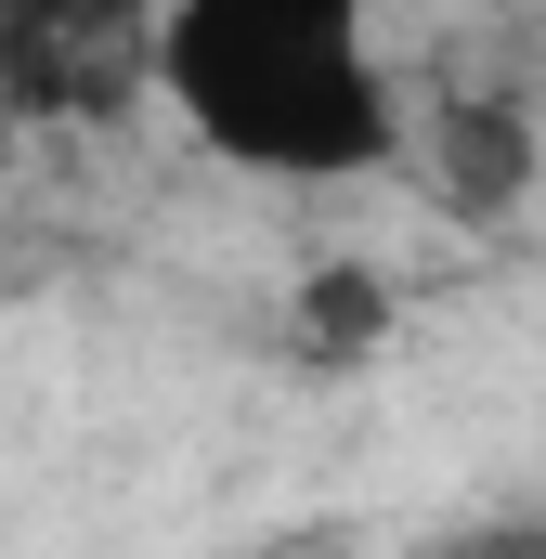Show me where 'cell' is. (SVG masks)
Returning <instances> with one entry per match:
<instances>
[{
    "mask_svg": "<svg viewBox=\"0 0 546 559\" xmlns=\"http://www.w3.org/2000/svg\"><path fill=\"white\" fill-rule=\"evenodd\" d=\"M156 105L195 156L325 195L404 169V66L378 52V0H156Z\"/></svg>",
    "mask_w": 546,
    "mask_h": 559,
    "instance_id": "1",
    "label": "cell"
},
{
    "mask_svg": "<svg viewBox=\"0 0 546 559\" xmlns=\"http://www.w3.org/2000/svg\"><path fill=\"white\" fill-rule=\"evenodd\" d=\"M156 105V0H0V131H118Z\"/></svg>",
    "mask_w": 546,
    "mask_h": 559,
    "instance_id": "2",
    "label": "cell"
},
{
    "mask_svg": "<svg viewBox=\"0 0 546 559\" xmlns=\"http://www.w3.org/2000/svg\"><path fill=\"white\" fill-rule=\"evenodd\" d=\"M404 169L429 182V209H442V222L495 235V222H521V209H534L546 131H534V105H508V92H455V105L404 118Z\"/></svg>",
    "mask_w": 546,
    "mask_h": 559,
    "instance_id": "3",
    "label": "cell"
},
{
    "mask_svg": "<svg viewBox=\"0 0 546 559\" xmlns=\"http://www.w3.org/2000/svg\"><path fill=\"white\" fill-rule=\"evenodd\" d=\"M391 325H404V299H391V274H365V261H325V274H299V299H286V352L299 365H365V352H391Z\"/></svg>",
    "mask_w": 546,
    "mask_h": 559,
    "instance_id": "4",
    "label": "cell"
}]
</instances>
